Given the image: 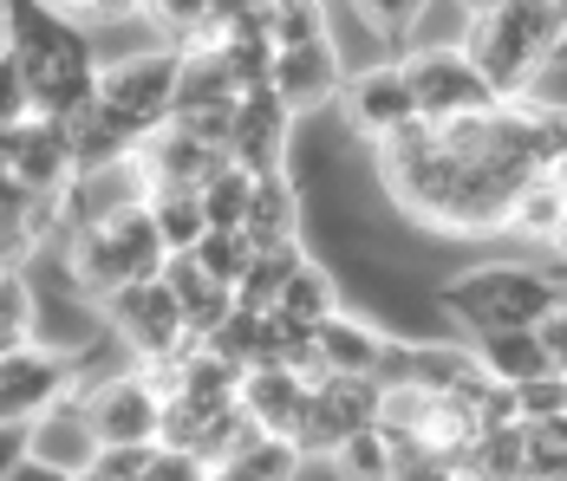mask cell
I'll return each mask as SVG.
<instances>
[{
  "mask_svg": "<svg viewBox=\"0 0 567 481\" xmlns=\"http://www.w3.org/2000/svg\"><path fill=\"white\" fill-rule=\"evenodd\" d=\"M567 46V0H503L496 13H476L463 27V53L489 79V92L515 105L535 72Z\"/></svg>",
  "mask_w": 567,
  "mask_h": 481,
  "instance_id": "6da1fadb",
  "label": "cell"
},
{
  "mask_svg": "<svg viewBox=\"0 0 567 481\" xmlns=\"http://www.w3.org/2000/svg\"><path fill=\"white\" fill-rule=\"evenodd\" d=\"M555 300H561V286L542 261H476V268H456L437 280V306L463 338L535 325Z\"/></svg>",
  "mask_w": 567,
  "mask_h": 481,
  "instance_id": "7a4b0ae2",
  "label": "cell"
},
{
  "mask_svg": "<svg viewBox=\"0 0 567 481\" xmlns=\"http://www.w3.org/2000/svg\"><path fill=\"white\" fill-rule=\"evenodd\" d=\"M164 241L151 228V209H131V215H112V221H92L65 241V280L99 306L105 293L131 286V280H157L164 273Z\"/></svg>",
  "mask_w": 567,
  "mask_h": 481,
  "instance_id": "3957f363",
  "label": "cell"
},
{
  "mask_svg": "<svg viewBox=\"0 0 567 481\" xmlns=\"http://www.w3.org/2000/svg\"><path fill=\"white\" fill-rule=\"evenodd\" d=\"M99 320L112 332V345L131 358V365H144V358H171L189 345V325H183V306H176V293L164 286V273L157 280H131V286H117L99 300Z\"/></svg>",
  "mask_w": 567,
  "mask_h": 481,
  "instance_id": "277c9868",
  "label": "cell"
},
{
  "mask_svg": "<svg viewBox=\"0 0 567 481\" xmlns=\"http://www.w3.org/2000/svg\"><path fill=\"white\" fill-rule=\"evenodd\" d=\"M99 105L124 117L137 137L171 124L176 111V46H137V53L99 59Z\"/></svg>",
  "mask_w": 567,
  "mask_h": 481,
  "instance_id": "5b68a950",
  "label": "cell"
},
{
  "mask_svg": "<svg viewBox=\"0 0 567 481\" xmlns=\"http://www.w3.org/2000/svg\"><path fill=\"white\" fill-rule=\"evenodd\" d=\"M398 65H404V85H411L424 124H451V117H476V111L503 105L463 46H404Z\"/></svg>",
  "mask_w": 567,
  "mask_h": 481,
  "instance_id": "8992f818",
  "label": "cell"
},
{
  "mask_svg": "<svg viewBox=\"0 0 567 481\" xmlns=\"http://www.w3.org/2000/svg\"><path fill=\"white\" fill-rule=\"evenodd\" d=\"M333 117H340V130L359 144V150H372L379 137L404 130V124L417 117V98H411V85H404L398 53L352 65V72H346V85H340V98H333Z\"/></svg>",
  "mask_w": 567,
  "mask_h": 481,
  "instance_id": "52a82bcc",
  "label": "cell"
},
{
  "mask_svg": "<svg viewBox=\"0 0 567 481\" xmlns=\"http://www.w3.org/2000/svg\"><path fill=\"white\" fill-rule=\"evenodd\" d=\"M79 404H85V424L99 436V449H117V442H157V424H164V397L144 384L137 365H112V372H92L72 384Z\"/></svg>",
  "mask_w": 567,
  "mask_h": 481,
  "instance_id": "ba28073f",
  "label": "cell"
},
{
  "mask_svg": "<svg viewBox=\"0 0 567 481\" xmlns=\"http://www.w3.org/2000/svg\"><path fill=\"white\" fill-rule=\"evenodd\" d=\"M379 424V377H320L307 390V410L293 424V449L307 462H327L346 436Z\"/></svg>",
  "mask_w": 567,
  "mask_h": 481,
  "instance_id": "9c48e42d",
  "label": "cell"
},
{
  "mask_svg": "<svg viewBox=\"0 0 567 481\" xmlns=\"http://www.w3.org/2000/svg\"><path fill=\"white\" fill-rule=\"evenodd\" d=\"M79 384V358L59 345H20L0 358V424H33L40 410H53L59 397Z\"/></svg>",
  "mask_w": 567,
  "mask_h": 481,
  "instance_id": "30bf717a",
  "label": "cell"
},
{
  "mask_svg": "<svg viewBox=\"0 0 567 481\" xmlns=\"http://www.w3.org/2000/svg\"><path fill=\"white\" fill-rule=\"evenodd\" d=\"M293 111L261 85V92H241L235 98V124H228V163L248 169V176H275L287 169V150H293Z\"/></svg>",
  "mask_w": 567,
  "mask_h": 481,
  "instance_id": "8fae6325",
  "label": "cell"
},
{
  "mask_svg": "<svg viewBox=\"0 0 567 481\" xmlns=\"http://www.w3.org/2000/svg\"><path fill=\"white\" fill-rule=\"evenodd\" d=\"M346 53L333 46V40H313V46H287V53H275V72H268V92L281 98L293 117H320V111H333V98H340L346 85Z\"/></svg>",
  "mask_w": 567,
  "mask_h": 481,
  "instance_id": "7c38bea8",
  "label": "cell"
},
{
  "mask_svg": "<svg viewBox=\"0 0 567 481\" xmlns=\"http://www.w3.org/2000/svg\"><path fill=\"white\" fill-rule=\"evenodd\" d=\"M313 345H320V365H327V377H379L398 338L379 320H365L359 306H340L333 320L313 332Z\"/></svg>",
  "mask_w": 567,
  "mask_h": 481,
  "instance_id": "4fadbf2b",
  "label": "cell"
},
{
  "mask_svg": "<svg viewBox=\"0 0 567 481\" xmlns=\"http://www.w3.org/2000/svg\"><path fill=\"white\" fill-rule=\"evenodd\" d=\"M27 456H33V462H53V469H65V475H79V469L99 462V436H92V424H85L79 390H65L53 410H40V417L27 424Z\"/></svg>",
  "mask_w": 567,
  "mask_h": 481,
  "instance_id": "5bb4252c",
  "label": "cell"
},
{
  "mask_svg": "<svg viewBox=\"0 0 567 481\" xmlns=\"http://www.w3.org/2000/svg\"><path fill=\"white\" fill-rule=\"evenodd\" d=\"M137 163H144V176H151V189H203V182L228 163V150L183 137L176 124H157V130L137 144Z\"/></svg>",
  "mask_w": 567,
  "mask_h": 481,
  "instance_id": "9a60e30c",
  "label": "cell"
},
{
  "mask_svg": "<svg viewBox=\"0 0 567 481\" xmlns=\"http://www.w3.org/2000/svg\"><path fill=\"white\" fill-rule=\"evenodd\" d=\"M241 234H248V248L307 241V189H300L287 169L255 176V189H248V215H241Z\"/></svg>",
  "mask_w": 567,
  "mask_h": 481,
  "instance_id": "2e32d148",
  "label": "cell"
},
{
  "mask_svg": "<svg viewBox=\"0 0 567 481\" xmlns=\"http://www.w3.org/2000/svg\"><path fill=\"white\" fill-rule=\"evenodd\" d=\"M307 377L287 372V365H248L241 372V417H248V429H261V436H293V424H300V410H307Z\"/></svg>",
  "mask_w": 567,
  "mask_h": 481,
  "instance_id": "e0dca14e",
  "label": "cell"
},
{
  "mask_svg": "<svg viewBox=\"0 0 567 481\" xmlns=\"http://www.w3.org/2000/svg\"><path fill=\"white\" fill-rule=\"evenodd\" d=\"M13 176H20L33 196H65V189H72V176H79V157H72V137H65V124L27 117V137H20Z\"/></svg>",
  "mask_w": 567,
  "mask_h": 481,
  "instance_id": "ac0fdd59",
  "label": "cell"
},
{
  "mask_svg": "<svg viewBox=\"0 0 567 481\" xmlns=\"http://www.w3.org/2000/svg\"><path fill=\"white\" fill-rule=\"evenodd\" d=\"M346 306V286H340V273L327 268L320 254H307L300 268L287 273V286H281V300L268 306V313H281L287 325H307V332H320V325L333 320Z\"/></svg>",
  "mask_w": 567,
  "mask_h": 481,
  "instance_id": "d6986e66",
  "label": "cell"
},
{
  "mask_svg": "<svg viewBox=\"0 0 567 481\" xmlns=\"http://www.w3.org/2000/svg\"><path fill=\"white\" fill-rule=\"evenodd\" d=\"M164 286H171L176 306H183L189 338H209V332L235 313V286H216L209 273L196 268V254H171V261H164Z\"/></svg>",
  "mask_w": 567,
  "mask_h": 481,
  "instance_id": "ffe728a7",
  "label": "cell"
},
{
  "mask_svg": "<svg viewBox=\"0 0 567 481\" xmlns=\"http://www.w3.org/2000/svg\"><path fill=\"white\" fill-rule=\"evenodd\" d=\"M379 436L392 442L398 456L404 449H424L431 436H437V390H424V384H379Z\"/></svg>",
  "mask_w": 567,
  "mask_h": 481,
  "instance_id": "44dd1931",
  "label": "cell"
},
{
  "mask_svg": "<svg viewBox=\"0 0 567 481\" xmlns=\"http://www.w3.org/2000/svg\"><path fill=\"white\" fill-rule=\"evenodd\" d=\"M470 352H476V365L496 377V384H528V377L555 372L548 352H542V338H535V325H515V332H476Z\"/></svg>",
  "mask_w": 567,
  "mask_h": 481,
  "instance_id": "7402d4cb",
  "label": "cell"
},
{
  "mask_svg": "<svg viewBox=\"0 0 567 481\" xmlns=\"http://www.w3.org/2000/svg\"><path fill=\"white\" fill-rule=\"evenodd\" d=\"M567 215V196L548 182V176H528L522 189H515L509 202V221H503V241H528L535 254H548L555 248V228H561Z\"/></svg>",
  "mask_w": 567,
  "mask_h": 481,
  "instance_id": "603a6c76",
  "label": "cell"
},
{
  "mask_svg": "<svg viewBox=\"0 0 567 481\" xmlns=\"http://www.w3.org/2000/svg\"><path fill=\"white\" fill-rule=\"evenodd\" d=\"M151 228L164 241V254H189L203 234H209V215H203V189H151Z\"/></svg>",
  "mask_w": 567,
  "mask_h": 481,
  "instance_id": "cb8c5ba5",
  "label": "cell"
},
{
  "mask_svg": "<svg viewBox=\"0 0 567 481\" xmlns=\"http://www.w3.org/2000/svg\"><path fill=\"white\" fill-rule=\"evenodd\" d=\"M307 261V241H281V248H255L248 254V273H241V286H235V306H248V313H268L275 300H281L287 273Z\"/></svg>",
  "mask_w": 567,
  "mask_h": 481,
  "instance_id": "d4e9b609",
  "label": "cell"
},
{
  "mask_svg": "<svg viewBox=\"0 0 567 481\" xmlns=\"http://www.w3.org/2000/svg\"><path fill=\"white\" fill-rule=\"evenodd\" d=\"M209 7L216 0H144L137 7V20L157 33V46H203V33H209Z\"/></svg>",
  "mask_w": 567,
  "mask_h": 481,
  "instance_id": "484cf974",
  "label": "cell"
},
{
  "mask_svg": "<svg viewBox=\"0 0 567 481\" xmlns=\"http://www.w3.org/2000/svg\"><path fill=\"white\" fill-rule=\"evenodd\" d=\"M268 40H275V53L333 40V0H275L268 7Z\"/></svg>",
  "mask_w": 567,
  "mask_h": 481,
  "instance_id": "4316f807",
  "label": "cell"
},
{
  "mask_svg": "<svg viewBox=\"0 0 567 481\" xmlns=\"http://www.w3.org/2000/svg\"><path fill=\"white\" fill-rule=\"evenodd\" d=\"M40 338V293L33 273H0V358Z\"/></svg>",
  "mask_w": 567,
  "mask_h": 481,
  "instance_id": "83f0119b",
  "label": "cell"
},
{
  "mask_svg": "<svg viewBox=\"0 0 567 481\" xmlns=\"http://www.w3.org/2000/svg\"><path fill=\"white\" fill-rule=\"evenodd\" d=\"M327 469H333V481H392L398 449L379 436V424H372V429H359V436H346L340 449L327 456Z\"/></svg>",
  "mask_w": 567,
  "mask_h": 481,
  "instance_id": "f1b7e54d",
  "label": "cell"
},
{
  "mask_svg": "<svg viewBox=\"0 0 567 481\" xmlns=\"http://www.w3.org/2000/svg\"><path fill=\"white\" fill-rule=\"evenodd\" d=\"M346 7H352V13H359L365 27H372V40H379L385 53H404L431 0H346Z\"/></svg>",
  "mask_w": 567,
  "mask_h": 481,
  "instance_id": "f546056e",
  "label": "cell"
},
{
  "mask_svg": "<svg viewBox=\"0 0 567 481\" xmlns=\"http://www.w3.org/2000/svg\"><path fill=\"white\" fill-rule=\"evenodd\" d=\"M189 254H196V268L209 273L216 286H241V273H248V254H255V248H248L241 228H209Z\"/></svg>",
  "mask_w": 567,
  "mask_h": 481,
  "instance_id": "4dcf8cb0",
  "label": "cell"
},
{
  "mask_svg": "<svg viewBox=\"0 0 567 481\" xmlns=\"http://www.w3.org/2000/svg\"><path fill=\"white\" fill-rule=\"evenodd\" d=\"M248 189H255V176L235 169V163H223V169L203 182V215H209V228H241V215H248Z\"/></svg>",
  "mask_w": 567,
  "mask_h": 481,
  "instance_id": "1f68e13d",
  "label": "cell"
},
{
  "mask_svg": "<svg viewBox=\"0 0 567 481\" xmlns=\"http://www.w3.org/2000/svg\"><path fill=\"white\" fill-rule=\"evenodd\" d=\"M515 390V424H548L567 410V377L548 372V377H528V384H509Z\"/></svg>",
  "mask_w": 567,
  "mask_h": 481,
  "instance_id": "d6a6232c",
  "label": "cell"
},
{
  "mask_svg": "<svg viewBox=\"0 0 567 481\" xmlns=\"http://www.w3.org/2000/svg\"><path fill=\"white\" fill-rule=\"evenodd\" d=\"M40 261V241L27 228V215H0V273H27Z\"/></svg>",
  "mask_w": 567,
  "mask_h": 481,
  "instance_id": "836d02e7",
  "label": "cell"
},
{
  "mask_svg": "<svg viewBox=\"0 0 567 481\" xmlns=\"http://www.w3.org/2000/svg\"><path fill=\"white\" fill-rule=\"evenodd\" d=\"M27 117H33V92H27L20 59L7 53L0 59V124H27Z\"/></svg>",
  "mask_w": 567,
  "mask_h": 481,
  "instance_id": "e575fe53",
  "label": "cell"
},
{
  "mask_svg": "<svg viewBox=\"0 0 567 481\" xmlns=\"http://www.w3.org/2000/svg\"><path fill=\"white\" fill-rule=\"evenodd\" d=\"M144 481H209V462H196V456H183V449H151V469Z\"/></svg>",
  "mask_w": 567,
  "mask_h": 481,
  "instance_id": "d590c367",
  "label": "cell"
},
{
  "mask_svg": "<svg viewBox=\"0 0 567 481\" xmlns=\"http://www.w3.org/2000/svg\"><path fill=\"white\" fill-rule=\"evenodd\" d=\"M151 449L157 442H117V449H99V469L117 481H144V469H151Z\"/></svg>",
  "mask_w": 567,
  "mask_h": 481,
  "instance_id": "8d00e7d4",
  "label": "cell"
},
{
  "mask_svg": "<svg viewBox=\"0 0 567 481\" xmlns=\"http://www.w3.org/2000/svg\"><path fill=\"white\" fill-rule=\"evenodd\" d=\"M535 338H542V352H548V365L567 377V300H555L542 320H535Z\"/></svg>",
  "mask_w": 567,
  "mask_h": 481,
  "instance_id": "74e56055",
  "label": "cell"
},
{
  "mask_svg": "<svg viewBox=\"0 0 567 481\" xmlns=\"http://www.w3.org/2000/svg\"><path fill=\"white\" fill-rule=\"evenodd\" d=\"M137 7H144V0H92L85 33H99V27H131V20H137Z\"/></svg>",
  "mask_w": 567,
  "mask_h": 481,
  "instance_id": "f35d334b",
  "label": "cell"
},
{
  "mask_svg": "<svg viewBox=\"0 0 567 481\" xmlns=\"http://www.w3.org/2000/svg\"><path fill=\"white\" fill-rule=\"evenodd\" d=\"M0 481H72V475H65V469H53V462H33V456H20V462H13Z\"/></svg>",
  "mask_w": 567,
  "mask_h": 481,
  "instance_id": "ab89813d",
  "label": "cell"
},
{
  "mask_svg": "<svg viewBox=\"0 0 567 481\" xmlns=\"http://www.w3.org/2000/svg\"><path fill=\"white\" fill-rule=\"evenodd\" d=\"M13 53V13H7V0H0V59Z\"/></svg>",
  "mask_w": 567,
  "mask_h": 481,
  "instance_id": "60d3db41",
  "label": "cell"
},
{
  "mask_svg": "<svg viewBox=\"0 0 567 481\" xmlns=\"http://www.w3.org/2000/svg\"><path fill=\"white\" fill-rule=\"evenodd\" d=\"M456 7H463V13H470V20H476V13H496V7H503V0H456Z\"/></svg>",
  "mask_w": 567,
  "mask_h": 481,
  "instance_id": "b9f144b4",
  "label": "cell"
},
{
  "mask_svg": "<svg viewBox=\"0 0 567 481\" xmlns=\"http://www.w3.org/2000/svg\"><path fill=\"white\" fill-rule=\"evenodd\" d=\"M72 481H117V475H105V469L92 462V469H79V475H72Z\"/></svg>",
  "mask_w": 567,
  "mask_h": 481,
  "instance_id": "7bdbcfd3",
  "label": "cell"
},
{
  "mask_svg": "<svg viewBox=\"0 0 567 481\" xmlns=\"http://www.w3.org/2000/svg\"><path fill=\"white\" fill-rule=\"evenodd\" d=\"M451 481H483V475H476V469H456V475Z\"/></svg>",
  "mask_w": 567,
  "mask_h": 481,
  "instance_id": "ee69618b",
  "label": "cell"
},
{
  "mask_svg": "<svg viewBox=\"0 0 567 481\" xmlns=\"http://www.w3.org/2000/svg\"><path fill=\"white\" fill-rule=\"evenodd\" d=\"M555 286H561V300H567V273H561V280H555Z\"/></svg>",
  "mask_w": 567,
  "mask_h": 481,
  "instance_id": "f6af8a7d",
  "label": "cell"
},
{
  "mask_svg": "<svg viewBox=\"0 0 567 481\" xmlns=\"http://www.w3.org/2000/svg\"><path fill=\"white\" fill-rule=\"evenodd\" d=\"M535 481H567V475H535Z\"/></svg>",
  "mask_w": 567,
  "mask_h": 481,
  "instance_id": "bcb514c9",
  "label": "cell"
}]
</instances>
